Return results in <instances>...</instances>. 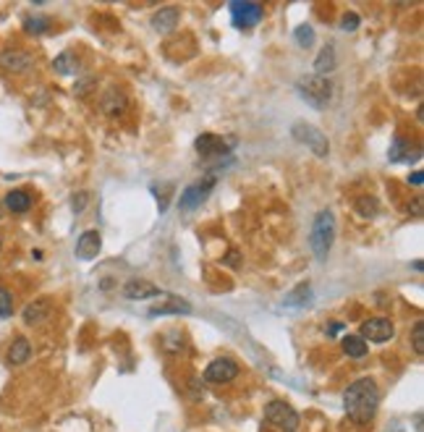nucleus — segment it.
<instances>
[{
  "mask_svg": "<svg viewBox=\"0 0 424 432\" xmlns=\"http://www.w3.org/2000/svg\"><path fill=\"white\" fill-rule=\"evenodd\" d=\"M377 406H380V390H377V383L370 378L351 383L343 393V409L348 419L356 424H370L377 414Z\"/></svg>",
  "mask_w": 424,
  "mask_h": 432,
  "instance_id": "f257e3e1",
  "label": "nucleus"
},
{
  "mask_svg": "<svg viewBox=\"0 0 424 432\" xmlns=\"http://www.w3.org/2000/svg\"><path fill=\"white\" fill-rule=\"evenodd\" d=\"M333 238H336V215L330 210H322V213H317L315 223H312V233H309L312 252L320 262H325L327 254H330Z\"/></svg>",
  "mask_w": 424,
  "mask_h": 432,
  "instance_id": "f03ea898",
  "label": "nucleus"
},
{
  "mask_svg": "<svg viewBox=\"0 0 424 432\" xmlns=\"http://www.w3.org/2000/svg\"><path fill=\"white\" fill-rule=\"evenodd\" d=\"M265 419L275 424V427H281L283 432H296L299 427V411L291 406V403H285V401H270L267 406H265Z\"/></svg>",
  "mask_w": 424,
  "mask_h": 432,
  "instance_id": "7ed1b4c3",
  "label": "nucleus"
},
{
  "mask_svg": "<svg viewBox=\"0 0 424 432\" xmlns=\"http://www.w3.org/2000/svg\"><path fill=\"white\" fill-rule=\"evenodd\" d=\"M239 375H241V369L233 359L220 357V359H215V362L207 364L202 378H205V383H210V385H226V383H233Z\"/></svg>",
  "mask_w": 424,
  "mask_h": 432,
  "instance_id": "20e7f679",
  "label": "nucleus"
},
{
  "mask_svg": "<svg viewBox=\"0 0 424 432\" xmlns=\"http://www.w3.org/2000/svg\"><path fill=\"white\" fill-rule=\"evenodd\" d=\"M230 16H233V26L249 29V26H257V24L262 22L265 8H262L260 3H249V0H244V3H230Z\"/></svg>",
  "mask_w": 424,
  "mask_h": 432,
  "instance_id": "39448f33",
  "label": "nucleus"
},
{
  "mask_svg": "<svg viewBox=\"0 0 424 432\" xmlns=\"http://www.w3.org/2000/svg\"><path fill=\"white\" fill-rule=\"evenodd\" d=\"M294 139H299L301 144H306L309 150L315 152L317 157H325L330 150V141L322 131H317L315 126H306V123H296L294 126Z\"/></svg>",
  "mask_w": 424,
  "mask_h": 432,
  "instance_id": "423d86ee",
  "label": "nucleus"
},
{
  "mask_svg": "<svg viewBox=\"0 0 424 432\" xmlns=\"http://www.w3.org/2000/svg\"><path fill=\"white\" fill-rule=\"evenodd\" d=\"M393 335H395V325L388 317H372V320L361 325V338L372 341V344H385V341H391Z\"/></svg>",
  "mask_w": 424,
  "mask_h": 432,
  "instance_id": "0eeeda50",
  "label": "nucleus"
},
{
  "mask_svg": "<svg viewBox=\"0 0 424 432\" xmlns=\"http://www.w3.org/2000/svg\"><path fill=\"white\" fill-rule=\"evenodd\" d=\"M194 147L205 160H215V157H220V155H226L230 150L228 141L223 139V137H218V134H202L194 141Z\"/></svg>",
  "mask_w": 424,
  "mask_h": 432,
  "instance_id": "6e6552de",
  "label": "nucleus"
},
{
  "mask_svg": "<svg viewBox=\"0 0 424 432\" xmlns=\"http://www.w3.org/2000/svg\"><path fill=\"white\" fill-rule=\"evenodd\" d=\"M0 65H3L8 74H24V71L32 68V55L26 53V50H19V47L3 50V53H0Z\"/></svg>",
  "mask_w": 424,
  "mask_h": 432,
  "instance_id": "1a4fd4ad",
  "label": "nucleus"
},
{
  "mask_svg": "<svg viewBox=\"0 0 424 432\" xmlns=\"http://www.w3.org/2000/svg\"><path fill=\"white\" fill-rule=\"evenodd\" d=\"M212 184H215V178H205V181H199V184H191L184 194H181V207H184V210L199 207L207 199V194L212 192Z\"/></svg>",
  "mask_w": 424,
  "mask_h": 432,
  "instance_id": "9d476101",
  "label": "nucleus"
},
{
  "mask_svg": "<svg viewBox=\"0 0 424 432\" xmlns=\"http://www.w3.org/2000/svg\"><path fill=\"white\" fill-rule=\"evenodd\" d=\"M50 312H53V302H50V299H34L32 304L24 307L22 317L26 325H40L50 317Z\"/></svg>",
  "mask_w": 424,
  "mask_h": 432,
  "instance_id": "9b49d317",
  "label": "nucleus"
},
{
  "mask_svg": "<svg viewBox=\"0 0 424 432\" xmlns=\"http://www.w3.org/2000/svg\"><path fill=\"white\" fill-rule=\"evenodd\" d=\"M160 286H155V283L150 281H129L126 286H123V296L126 299H152V296H160Z\"/></svg>",
  "mask_w": 424,
  "mask_h": 432,
  "instance_id": "f8f14e48",
  "label": "nucleus"
},
{
  "mask_svg": "<svg viewBox=\"0 0 424 432\" xmlns=\"http://www.w3.org/2000/svg\"><path fill=\"white\" fill-rule=\"evenodd\" d=\"M100 247H102V238H100L97 231H87L81 233L77 244V257L79 259H95L100 254Z\"/></svg>",
  "mask_w": 424,
  "mask_h": 432,
  "instance_id": "ddd939ff",
  "label": "nucleus"
},
{
  "mask_svg": "<svg viewBox=\"0 0 424 432\" xmlns=\"http://www.w3.org/2000/svg\"><path fill=\"white\" fill-rule=\"evenodd\" d=\"M100 108H102V113H108L110 118H118L120 113L126 110V95L118 92V89H108V92L102 95Z\"/></svg>",
  "mask_w": 424,
  "mask_h": 432,
  "instance_id": "4468645a",
  "label": "nucleus"
},
{
  "mask_svg": "<svg viewBox=\"0 0 424 432\" xmlns=\"http://www.w3.org/2000/svg\"><path fill=\"white\" fill-rule=\"evenodd\" d=\"M178 8H163V11H157L152 16V29L160 34H168L175 29V24H178Z\"/></svg>",
  "mask_w": 424,
  "mask_h": 432,
  "instance_id": "2eb2a0df",
  "label": "nucleus"
},
{
  "mask_svg": "<svg viewBox=\"0 0 424 432\" xmlns=\"http://www.w3.org/2000/svg\"><path fill=\"white\" fill-rule=\"evenodd\" d=\"M3 205H6V210H11V213H16V215H22V213H26V210L32 207V194H29V192H22V189H13V192L6 194Z\"/></svg>",
  "mask_w": 424,
  "mask_h": 432,
  "instance_id": "dca6fc26",
  "label": "nucleus"
},
{
  "mask_svg": "<svg viewBox=\"0 0 424 432\" xmlns=\"http://www.w3.org/2000/svg\"><path fill=\"white\" fill-rule=\"evenodd\" d=\"M32 357V344L26 341V338H16L11 346H8V362H11L13 367H19V364H26Z\"/></svg>",
  "mask_w": 424,
  "mask_h": 432,
  "instance_id": "f3484780",
  "label": "nucleus"
},
{
  "mask_svg": "<svg viewBox=\"0 0 424 432\" xmlns=\"http://www.w3.org/2000/svg\"><path fill=\"white\" fill-rule=\"evenodd\" d=\"M388 157H391V162H401V160H411V157H414V160H419L422 155H411V144L398 137V139H395V141L391 144V152H388Z\"/></svg>",
  "mask_w": 424,
  "mask_h": 432,
  "instance_id": "a211bd4d",
  "label": "nucleus"
},
{
  "mask_svg": "<svg viewBox=\"0 0 424 432\" xmlns=\"http://www.w3.org/2000/svg\"><path fill=\"white\" fill-rule=\"evenodd\" d=\"M336 68V47L333 45H325L322 50H320V55H317V63H315V71L317 74H330Z\"/></svg>",
  "mask_w": 424,
  "mask_h": 432,
  "instance_id": "6ab92c4d",
  "label": "nucleus"
},
{
  "mask_svg": "<svg viewBox=\"0 0 424 432\" xmlns=\"http://www.w3.org/2000/svg\"><path fill=\"white\" fill-rule=\"evenodd\" d=\"M343 351L351 359H364L367 357V341L361 335H346L343 338Z\"/></svg>",
  "mask_w": 424,
  "mask_h": 432,
  "instance_id": "aec40b11",
  "label": "nucleus"
},
{
  "mask_svg": "<svg viewBox=\"0 0 424 432\" xmlns=\"http://www.w3.org/2000/svg\"><path fill=\"white\" fill-rule=\"evenodd\" d=\"M53 68H55V74H61V76L77 74V71H79L77 55H74V53H61V55H58V58L53 61Z\"/></svg>",
  "mask_w": 424,
  "mask_h": 432,
  "instance_id": "412c9836",
  "label": "nucleus"
},
{
  "mask_svg": "<svg viewBox=\"0 0 424 432\" xmlns=\"http://www.w3.org/2000/svg\"><path fill=\"white\" fill-rule=\"evenodd\" d=\"M309 302H312V286L309 283L296 286L294 291L285 296V307H306Z\"/></svg>",
  "mask_w": 424,
  "mask_h": 432,
  "instance_id": "4be33fe9",
  "label": "nucleus"
},
{
  "mask_svg": "<svg viewBox=\"0 0 424 432\" xmlns=\"http://www.w3.org/2000/svg\"><path fill=\"white\" fill-rule=\"evenodd\" d=\"M47 26H50V22L45 16H26L24 19V32L26 34H42L47 32Z\"/></svg>",
  "mask_w": 424,
  "mask_h": 432,
  "instance_id": "5701e85b",
  "label": "nucleus"
},
{
  "mask_svg": "<svg viewBox=\"0 0 424 432\" xmlns=\"http://www.w3.org/2000/svg\"><path fill=\"white\" fill-rule=\"evenodd\" d=\"M356 213L361 217H375L377 215V199L375 196H359L356 199Z\"/></svg>",
  "mask_w": 424,
  "mask_h": 432,
  "instance_id": "b1692460",
  "label": "nucleus"
},
{
  "mask_svg": "<svg viewBox=\"0 0 424 432\" xmlns=\"http://www.w3.org/2000/svg\"><path fill=\"white\" fill-rule=\"evenodd\" d=\"M152 314H173V312H189V304L181 302V299H171L168 304H160V307H155L150 309Z\"/></svg>",
  "mask_w": 424,
  "mask_h": 432,
  "instance_id": "393cba45",
  "label": "nucleus"
},
{
  "mask_svg": "<svg viewBox=\"0 0 424 432\" xmlns=\"http://www.w3.org/2000/svg\"><path fill=\"white\" fill-rule=\"evenodd\" d=\"M294 37H296V45H299V47H309V45L315 43V29H312L309 24H301V26H296Z\"/></svg>",
  "mask_w": 424,
  "mask_h": 432,
  "instance_id": "a878e982",
  "label": "nucleus"
},
{
  "mask_svg": "<svg viewBox=\"0 0 424 432\" xmlns=\"http://www.w3.org/2000/svg\"><path fill=\"white\" fill-rule=\"evenodd\" d=\"M13 314V296L6 286H0V320H8Z\"/></svg>",
  "mask_w": 424,
  "mask_h": 432,
  "instance_id": "bb28decb",
  "label": "nucleus"
},
{
  "mask_svg": "<svg viewBox=\"0 0 424 432\" xmlns=\"http://www.w3.org/2000/svg\"><path fill=\"white\" fill-rule=\"evenodd\" d=\"M411 341H414V351H416V354L422 357V354H424V323H422V320L414 325Z\"/></svg>",
  "mask_w": 424,
  "mask_h": 432,
  "instance_id": "cd10ccee",
  "label": "nucleus"
},
{
  "mask_svg": "<svg viewBox=\"0 0 424 432\" xmlns=\"http://www.w3.org/2000/svg\"><path fill=\"white\" fill-rule=\"evenodd\" d=\"M359 24H361V19L356 16V13H346L343 22H340V29H343V32H356Z\"/></svg>",
  "mask_w": 424,
  "mask_h": 432,
  "instance_id": "c85d7f7f",
  "label": "nucleus"
},
{
  "mask_svg": "<svg viewBox=\"0 0 424 432\" xmlns=\"http://www.w3.org/2000/svg\"><path fill=\"white\" fill-rule=\"evenodd\" d=\"M87 202H89V194H84V192H81V194H77V196H74V210H77V213H81Z\"/></svg>",
  "mask_w": 424,
  "mask_h": 432,
  "instance_id": "c756f323",
  "label": "nucleus"
},
{
  "mask_svg": "<svg viewBox=\"0 0 424 432\" xmlns=\"http://www.w3.org/2000/svg\"><path fill=\"white\" fill-rule=\"evenodd\" d=\"M422 181H424V173L422 171H414L411 176H409V184H414V186H422Z\"/></svg>",
  "mask_w": 424,
  "mask_h": 432,
  "instance_id": "7c9ffc66",
  "label": "nucleus"
},
{
  "mask_svg": "<svg viewBox=\"0 0 424 432\" xmlns=\"http://www.w3.org/2000/svg\"><path fill=\"white\" fill-rule=\"evenodd\" d=\"M0 217H3V207H0Z\"/></svg>",
  "mask_w": 424,
  "mask_h": 432,
  "instance_id": "2f4dec72",
  "label": "nucleus"
}]
</instances>
